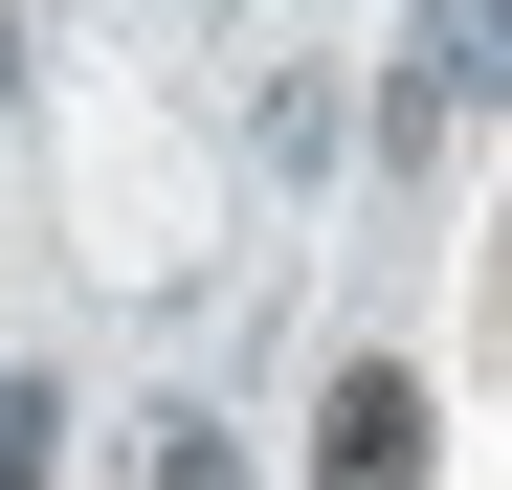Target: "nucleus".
Here are the masks:
<instances>
[{"label": "nucleus", "instance_id": "1", "mask_svg": "<svg viewBox=\"0 0 512 490\" xmlns=\"http://www.w3.org/2000/svg\"><path fill=\"white\" fill-rule=\"evenodd\" d=\"M312 490H423V379L401 357H357V379L312 401Z\"/></svg>", "mask_w": 512, "mask_h": 490}, {"label": "nucleus", "instance_id": "2", "mask_svg": "<svg viewBox=\"0 0 512 490\" xmlns=\"http://www.w3.org/2000/svg\"><path fill=\"white\" fill-rule=\"evenodd\" d=\"M490 90H512V0H446V23H423V90H401V112L446 134V112H490Z\"/></svg>", "mask_w": 512, "mask_h": 490}, {"label": "nucleus", "instance_id": "3", "mask_svg": "<svg viewBox=\"0 0 512 490\" xmlns=\"http://www.w3.org/2000/svg\"><path fill=\"white\" fill-rule=\"evenodd\" d=\"M134 490H245V446H223V424H179V446H156Z\"/></svg>", "mask_w": 512, "mask_h": 490}, {"label": "nucleus", "instance_id": "4", "mask_svg": "<svg viewBox=\"0 0 512 490\" xmlns=\"http://www.w3.org/2000/svg\"><path fill=\"white\" fill-rule=\"evenodd\" d=\"M45 424H67V401H23V379H0V490H45Z\"/></svg>", "mask_w": 512, "mask_h": 490}]
</instances>
